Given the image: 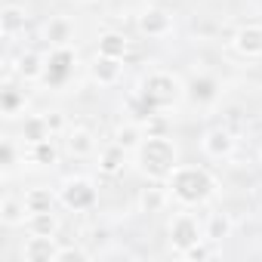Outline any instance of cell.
<instances>
[{
    "label": "cell",
    "instance_id": "24",
    "mask_svg": "<svg viewBox=\"0 0 262 262\" xmlns=\"http://www.w3.org/2000/svg\"><path fill=\"white\" fill-rule=\"evenodd\" d=\"M142 139H145L142 123H123V126H117V133H114V142H117L120 148H126L129 155L142 145Z\"/></svg>",
    "mask_w": 262,
    "mask_h": 262
},
{
    "label": "cell",
    "instance_id": "22",
    "mask_svg": "<svg viewBox=\"0 0 262 262\" xmlns=\"http://www.w3.org/2000/svg\"><path fill=\"white\" fill-rule=\"evenodd\" d=\"M56 201L59 194L47 185H37V188H28L25 191V204H28V213H47V210H56Z\"/></svg>",
    "mask_w": 262,
    "mask_h": 262
},
{
    "label": "cell",
    "instance_id": "6",
    "mask_svg": "<svg viewBox=\"0 0 262 262\" xmlns=\"http://www.w3.org/2000/svg\"><path fill=\"white\" fill-rule=\"evenodd\" d=\"M74 65H77V53L71 47H50L47 53V68H43V83L50 86H65L74 74Z\"/></svg>",
    "mask_w": 262,
    "mask_h": 262
},
{
    "label": "cell",
    "instance_id": "1",
    "mask_svg": "<svg viewBox=\"0 0 262 262\" xmlns=\"http://www.w3.org/2000/svg\"><path fill=\"white\" fill-rule=\"evenodd\" d=\"M164 185H167L170 198L182 207H201V204L213 201L216 191H219V179L210 170L191 167V164H179Z\"/></svg>",
    "mask_w": 262,
    "mask_h": 262
},
{
    "label": "cell",
    "instance_id": "32",
    "mask_svg": "<svg viewBox=\"0 0 262 262\" xmlns=\"http://www.w3.org/2000/svg\"><path fill=\"white\" fill-rule=\"evenodd\" d=\"M259 151H262V139H259Z\"/></svg>",
    "mask_w": 262,
    "mask_h": 262
},
{
    "label": "cell",
    "instance_id": "23",
    "mask_svg": "<svg viewBox=\"0 0 262 262\" xmlns=\"http://www.w3.org/2000/svg\"><path fill=\"white\" fill-rule=\"evenodd\" d=\"M28 161L34 167H56L59 164V148L53 139H43V142H34L28 145Z\"/></svg>",
    "mask_w": 262,
    "mask_h": 262
},
{
    "label": "cell",
    "instance_id": "28",
    "mask_svg": "<svg viewBox=\"0 0 262 262\" xmlns=\"http://www.w3.org/2000/svg\"><path fill=\"white\" fill-rule=\"evenodd\" d=\"M16 158H19L16 142H13V139H4V142H0V167H4V173H13Z\"/></svg>",
    "mask_w": 262,
    "mask_h": 262
},
{
    "label": "cell",
    "instance_id": "7",
    "mask_svg": "<svg viewBox=\"0 0 262 262\" xmlns=\"http://www.w3.org/2000/svg\"><path fill=\"white\" fill-rule=\"evenodd\" d=\"M136 28L145 37H167V34H173L176 22H173V13H167L164 7H148V10L139 13Z\"/></svg>",
    "mask_w": 262,
    "mask_h": 262
},
{
    "label": "cell",
    "instance_id": "16",
    "mask_svg": "<svg viewBox=\"0 0 262 262\" xmlns=\"http://www.w3.org/2000/svg\"><path fill=\"white\" fill-rule=\"evenodd\" d=\"M25 25H28V13H25L22 7L7 4L4 10H0V34H4L7 40L16 37L19 31H25Z\"/></svg>",
    "mask_w": 262,
    "mask_h": 262
},
{
    "label": "cell",
    "instance_id": "5",
    "mask_svg": "<svg viewBox=\"0 0 262 262\" xmlns=\"http://www.w3.org/2000/svg\"><path fill=\"white\" fill-rule=\"evenodd\" d=\"M167 234H170V247H173L176 256H182L185 250H191L194 244H201V241L207 237V234H204V225H201V219H198L194 213H176V216L170 219Z\"/></svg>",
    "mask_w": 262,
    "mask_h": 262
},
{
    "label": "cell",
    "instance_id": "3",
    "mask_svg": "<svg viewBox=\"0 0 262 262\" xmlns=\"http://www.w3.org/2000/svg\"><path fill=\"white\" fill-rule=\"evenodd\" d=\"M182 96H185V83L179 80V74L158 68V71H151V74L142 77L136 102H139L142 111L151 117V114H158V111L176 108V105L182 102Z\"/></svg>",
    "mask_w": 262,
    "mask_h": 262
},
{
    "label": "cell",
    "instance_id": "2",
    "mask_svg": "<svg viewBox=\"0 0 262 262\" xmlns=\"http://www.w3.org/2000/svg\"><path fill=\"white\" fill-rule=\"evenodd\" d=\"M136 170L148 179V182H167L170 173L179 167V148L173 139L161 136V133H148L142 139V145L133 151Z\"/></svg>",
    "mask_w": 262,
    "mask_h": 262
},
{
    "label": "cell",
    "instance_id": "25",
    "mask_svg": "<svg viewBox=\"0 0 262 262\" xmlns=\"http://www.w3.org/2000/svg\"><path fill=\"white\" fill-rule=\"evenodd\" d=\"M25 225H28V234H59V216H56V210L31 213Z\"/></svg>",
    "mask_w": 262,
    "mask_h": 262
},
{
    "label": "cell",
    "instance_id": "9",
    "mask_svg": "<svg viewBox=\"0 0 262 262\" xmlns=\"http://www.w3.org/2000/svg\"><path fill=\"white\" fill-rule=\"evenodd\" d=\"M234 133L231 129H225V126H213V129H207L204 133V139H201V148H204V155L207 158H216V161H222V158H231L234 155Z\"/></svg>",
    "mask_w": 262,
    "mask_h": 262
},
{
    "label": "cell",
    "instance_id": "11",
    "mask_svg": "<svg viewBox=\"0 0 262 262\" xmlns=\"http://www.w3.org/2000/svg\"><path fill=\"white\" fill-rule=\"evenodd\" d=\"M120 74H123V59H111V56H99L96 53V59L90 65V77L99 86H114L120 80Z\"/></svg>",
    "mask_w": 262,
    "mask_h": 262
},
{
    "label": "cell",
    "instance_id": "13",
    "mask_svg": "<svg viewBox=\"0 0 262 262\" xmlns=\"http://www.w3.org/2000/svg\"><path fill=\"white\" fill-rule=\"evenodd\" d=\"M65 148L71 158H90L96 151V136H93V129L86 126H71L68 133H65Z\"/></svg>",
    "mask_w": 262,
    "mask_h": 262
},
{
    "label": "cell",
    "instance_id": "20",
    "mask_svg": "<svg viewBox=\"0 0 262 262\" xmlns=\"http://www.w3.org/2000/svg\"><path fill=\"white\" fill-rule=\"evenodd\" d=\"M126 148H120L117 142H111V145H105L102 148V155H99V173H105V176H117L120 170H123V164H126Z\"/></svg>",
    "mask_w": 262,
    "mask_h": 262
},
{
    "label": "cell",
    "instance_id": "4",
    "mask_svg": "<svg viewBox=\"0 0 262 262\" xmlns=\"http://www.w3.org/2000/svg\"><path fill=\"white\" fill-rule=\"evenodd\" d=\"M99 201V191H96V182L90 176H71L62 182L59 188V204L65 210H74V213H83V210H93Z\"/></svg>",
    "mask_w": 262,
    "mask_h": 262
},
{
    "label": "cell",
    "instance_id": "8",
    "mask_svg": "<svg viewBox=\"0 0 262 262\" xmlns=\"http://www.w3.org/2000/svg\"><path fill=\"white\" fill-rule=\"evenodd\" d=\"M59 250H62V244L56 234H31L22 244V259L25 262H56Z\"/></svg>",
    "mask_w": 262,
    "mask_h": 262
},
{
    "label": "cell",
    "instance_id": "14",
    "mask_svg": "<svg viewBox=\"0 0 262 262\" xmlns=\"http://www.w3.org/2000/svg\"><path fill=\"white\" fill-rule=\"evenodd\" d=\"M28 204H25V194L16 198V194H7L4 201H0V222H4L7 228H19L28 222Z\"/></svg>",
    "mask_w": 262,
    "mask_h": 262
},
{
    "label": "cell",
    "instance_id": "27",
    "mask_svg": "<svg viewBox=\"0 0 262 262\" xmlns=\"http://www.w3.org/2000/svg\"><path fill=\"white\" fill-rule=\"evenodd\" d=\"M22 108H25V93H19L16 86H4V90H0V111H4L7 117H16Z\"/></svg>",
    "mask_w": 262,
    "mask_h": 262
},
{
    "label": "cell",
    "instance_id": "29",
    "mask_svg": "<svg viewBox=\"0 0 262 262\" xmlns=\"http://www.w3.org/2000/svg\"><path fill=\"white\" fill-rule=\"evenodd\" d=\"M210 256H213V250H210V241H207V237H204L201 244H194L191 250L182 253V259H188V262H201V259H210Z\"/></svg>",
    "mask_w": 262,
    "mask_h": 262
},
{
    "label": "cell",
    "instance_id": "31",
    "mask_svg": "<svg viewBox=\"0 0 262 262\" xmlns=\"http://www.w3.org/2000/svg\"><path fill=\"white\" fill-rule=\"evenodd\" d=\"M47 120H50V129H53V133H59V129H65V117H62L59 111L47 114Z\"/></svg>",
    "mask_w": 262,
    "mask_h": 262
},
{
    "label": "cell",
    "instance_id": "19",
    "mask_svg": "<svg viewBox=\"0 0 262 262\" xmlns=\"http://www.w3.org/2000/svg\"><path fill=\"white\" fill-rule=\"evenodd\" d=\"M22 139H25V145L53 139V129H50L47 114H31V117H25V123H22Z\"/></svg>",
    "mask_w": 262,
    "mask_h": 262
},
{
    "label": "cell",
    "instance_id": "18",
    "mask_svg": "<svg viewBox=\"0 0 262 262\" xmlns=\"http://www.w3.org/2000/svg\"><path fill=\"white\" fill-rule=\"evenodd\" d=\"M129 50V40L120 34V31H102L99 40H96V53L99 56H111V59H123Z\"/></svg>",
    "mask_w": 262,
    "mask_h": 262
},
{
    "label": "cell",
    "instance_id": "30",
    "mask_svg": "<svg viewBox=\"0 0 262 262\" xmlns=\"http://www.w3.org/2000/svg\"><path fill=\"white\" fill-rule=\"evenodd\" d=\"M86 259H90L86 250H80V247H62L56 262H86Z\"/></svg>",
    "mask_w": 262,
    "mask_h": 262
},
{
    "label": "cell",
    "instance_id": "26",
    "mask_svg": "<svg viewBox=\"0 0 262 262\" xmlns=\"http://www.w3.org/2000/svg\"><path fill=\"white\" fill-rule=\"evenodd\" d=\"M204 234H207V241H210V244H222L225 237H231V219H228L225 213L210 216V222L204 225Z\"/></svg>",
    "mask_w": 262,
    "mask_h": 262
},
{
    "label": "cell",
    "instance_id": "12",
    "mask_svg": "<svg viewBox=\"0 0 262 262\" xmlns=\"http://www.w3.org/2000/svg\"><path fill=\"white\" fill-rule=\"evenodd\" d=\"M185 96L194 102V105H210L216 102L219 96V80L213 74H194L188 83H185Z\"/></svg>",
    "mask_w": 262,
    "mask_h": 262
},
{
    "label": "cell",
    "instance_id": "15",
    "mask_svg": "<svg viewBox=\"0 0 262 262\" xmlns=\"http://www.w3.org/2000/svg\"><path fill=\"white\" fill-rule=\"evenodd\" d=\"M43 37L50 40V47H71L74 40V22L65 16H53L43 28Z\"/></svg>",
    "mask_w": 262,
    "mask_h": 262
},
{
    "label": "cell",
    "instance_id": "17",
    "mask_svg": "<svg viewBox=\"0 0 262 262\" xmlns=\"http://www.w3.org/2000/svg\"><path fill=\"white\" fill-rule=\"evenodd\" d=\"M170 201H173V198H170L167 185L161 188L158 182H151V185H145V188L139 191V210H142V213H161Z\"/></svg>",
    "mask_w": 262,
    "mask_h": 262
},
{
    "label": "cell",
    "instance_id": "21",
    "mask_svg": "<svg viewBox=\"0 0 262 262\" xmlns=\"http://www.w3.org/2000/svg\"><path fill=\"white\" fill-rule=\"evenodd\" d=\"M43 68H47V56H40L37 50H25L19 56V77L22 80H40L43 77Z\"/></svg>",
    "mask_w": 262,
    "mask_h": 262
},
{
    "label": "cell",
    "instance_id": "10",
    "mask_svg": "<svg viewBox=\"0 0 262 262\" xmlns=\"http://www.w3.org/2000/svg\"><path fill=\"white\" fill-rule=\"evenodd\" d=\"M231 47L244 59H259L262 56V25H241L231 37Z\"/></svg>",
    "mask_w": 262,
    "mask_h": 262
}]
</instances>
